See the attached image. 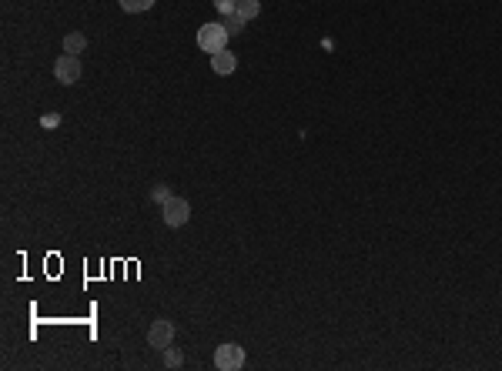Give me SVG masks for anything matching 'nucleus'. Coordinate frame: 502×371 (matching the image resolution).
<instances>
[{
	"mask_svg": "<svg viewBox=\"0 0 502 371\" xmlns=\"http://www.w3.org/2000/svg\"><path fill=\"white\" fill-rule=\"evenodd\" d=\"M58 124H60V114H54V111L40 117V128H58Z\"/></svg>",
	"mask_w": 502,
	"mask_h": 371,
	"instance_id": "obj_14",
	"label": "nucleus"
},
{
	"mask_svg": "<svg viewBox=\"0 0 502 371\" xmlns=\"http://www.w3.org/2000/svg\"><path fill=\"white\" fill-rule=\"evenodd\" d=\"M171 341H174V325L168 321V318H157L155 325L148 328V345H151V348H157V352H164Z\"/></svg>",
	"mask_w": 502,
	"mask_h": 371,
	"instance_id": "obj_5",
	"label": "nucleus"
},
{
	"mask_svg": "<svg viewBox=\"0 0 502 371\" xmlns=\"http://www.w3.org/2000/svg\"><path fill=\"white\" fill-rule=\"evenodd\" d=\"M84 51H87V37H84V34H80V31H71V34H67V37H64V54H84Z\"/></svg>",
	"mask_w": 502,
	"mask_h": 371,
	"instance_id": "obj_7",
	"label": "nucleus"
},
{
	"mask_svg": "<svg viewBox=\"0 0 502 371\" xmlns=\"http://www.w3.org/2000/svg\"><path fill=\"white\" fill-rule=\"evenodd\" d=\"M181 365H184V354L168 345V348H164V368H181Z\"/></svg>",
	"mask_w": 502,
	"mask_h": 371,
	"instance_id": "obj_12",
	"label": "nucleus"
},
{
	"mask_svg": "<svg viewBox=\"0 0 502 371\" xmlns=\"http://www.w3.org/2000/svg\"><path fill=\"white\" fill-rule=\"evenodd\" d=\"M211 71L218 77H228V74H234L238 71V57L225 47V51H218V54H211Z\"/></svg>",
	"mask_w": 502,
	"mask_h": 371,
	"instance_id": "obj_6",
	"label": "nucleus"
},
{
	"mask_svg": "<svg viewBox=\"0 0 502 371\" xmlns=\"http://www.w3.org/2000/svg\"><path fill=\"white\" fill-rule=\"evenodd\" d=\"M161 211H164V224H168V227H184V224L191 221V205H188L184 198H178V194H174L168 205H161Z\"/></svg>",
	"mask_w": 502,
	"mask_h": 371,
	"instance_id": "obj_3",
	"label": "nucleus"
},
{
	"mask_svg": "<svg viewBox=\"0 0 502 371\" xmlns=\"http://www.w3.org/2000/svg\"><path fill=\"white\" fill-rule=\"evenodd\" d=\"M117 3H121V10H128V14H144V10L155 7V0H117Z\"/></svg>",
	"mask_w": 502,
	"mask_h": 371,
	"instance_id": "obj_9",
	"label": "nucleus"
},
{
	"mask_svg": "<svg viewBox=\"0 0 502 371\" xmlns=\"http://www.w3.org/2000/svg\"><path fill=\"white\" fill-rule=\"evenodd\" d=\"M245 365V348L241 345H218L214 348V368H221V371H238Z\"/></svg>",
	"mask_w": 502,
	"mask_h": 371,
	"instance_id": "obj_2",
	"label": "nucleus"
},
{
	"mask_svg": "<svg viewBox=\"0 0 502 371\" xmlns=\"http://www.w3.org/2000/svg\"><path fill=\"white\" fill-rule=\"evenodd\" d=\"M54 77H58L60 84H78L80 80V57H74V54H60L58 57V64H54Z\"/></svg>",
	"mask_w": 502,
	"mask_h": 371,
	"instance_id": "obj_4",
	"label": "nucleus"
},
{
	"mask_svg": "<svg viewBox=\"0 0 502 371\" xmlns=\"http://www.w3.org/2000/svg\"><path fill=\"white\" fill-rule=\"evenodd\" d=\"M221 24L228 27V34H241L248 20H245V17H241V14H238V10H234V14H225V20H221Z\"/></svg>",
	"mask_w": 502,
	"mask_h": 371,
	"instance_id": "obj_10",
	"label": "nucleus"
},
{
	"mask_svg": "<svg viewBox=\"0 0 502 371\" xmlns=\"http://www.w3.org/2000/svg\"><path fill=\"white\" fill-rule=\"evenodd\" d=\"M238 14L245 20H254L261 14V0H238Z\"/></svg>",
	"mask_w": 502,
	"mask_h": 371,
	"instance_id": "obj_8",
	"label": "nucleus"
},
{
	"mask_svg": "<svg viewBox=\"0 0 502 371\" xmlns=\"http://www.w3.org/2000/svg\"><path fill=\"white\" fill-rule=\"evenodd\" d=\"M214 7H218L221 14H234V10H238V0H214Z\"/></svg>",
	"mask_w": 502,
	"mask_h": 371,
	"instance_id": "obj_13",
	"label": "nucleus"
},
{
	"mask_svg": "<svg viewBox=\"0 0 502 371\" xmlns=\"http://www.w3.org/2000/svg\"><path fill=\"white\" fill-rule=\"evenodd\" d=\"M228 27L225 24H205V27H198V47L205 51V54H218V51H225L228 47Z\"/></svg>",
	"mask_w": 502,
	"mask_h": 371,
	"instance_id": "obj_1",
	"label": "nucleus"
},
{
	"mask_svg": "<svg viewBox=\"0 0 502 371\" xmlns=\"http://www.w3.org/2000/svg\"><path fill=\"white\" fill-rule=\"evenodd\" d=\"M171 198H174V191L168 184H155V187H151V201H155V205H168Z\"/></svg>",
	"mask_w": 502,
	"mask_h": 371,
	"instance_id": "obj_11",
	"label": "nucleus"
}]
</instances>
